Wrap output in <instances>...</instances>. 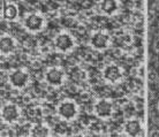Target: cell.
Segmentation results:
<instances>
[{"instance_id":"cell-10","label":"cell","mask_w":159,"mask_h":137,"mask_svg":"<svg viewBox=\"0 0 159 137\" xmlns=\"http://www.w3.org/2000/svg\"><path fill=\"white\" fill-rule=\"evenodd\" d=\"M121 70L117 66H108L105 69V77L110 81H117L121 77Z\"/></svg>"},{"instance_id":"cell-4","label":"cell","mask_w":159,"mask_h":137,"mask_svg":"<svg viewBox=\"0 0 159 137\" xmlns=\"http://www.w3.org/2000/svg\"><path fill=\"white\" fill-rule=\"evenodd\" d=\"M94 111L96 113V115L98 117H102V119H107L112 115L113 113V107L110 101L102 99V100L97 101L94 105Z\"/></svg>"},{"instance_id":"cell-1","label":"cell","mask_w":159,"mask_h":137,"mask_svg":"<svg viewBox=\"0 0 159 137\" xmlns=\"http://www.w3.org/2000/svg\"><path fill=\"white\" fill-rule=\"evenodd\" d=\"M57 112L59 114V117L64 120H72L77 114V105L73 100L66 99L58 105Z\"/></svg>"},{"instance_id":"cell-20","label":"cell","mask_w":159,"mask_h":137,"mask_svg":"<svg viewBox=\"0 0 159 137\" xmlns=\"http://www.w3.org/2000/svg\"><path fill=\"white\" fill-rule=\"evenodd\" d=\"M50 51H51V48H50L49 45H45V46H43V47H42V52H43V53H49Z\"/></svg>"},{"instance_id":"cell-8","label":"cell","mask_w":159,"mask_h":137,"mask_svg":"<svg viewBox=\"0 0 159 137\" xmlns=\"http://www.w3.org/2000/svg\"><path fill=\"white\" fill-rule=\"evenodd\" d=\"M90 43L97 50H104V48L108 46L110 42H108V37L105 36V35H103V33H95L94 36L91 37Z\"/></svg>"},{"instance_id":"cell-15","label":"cell","mask_w":159,"mask_h":137,"mask_svg":"<svg viewBox=\"0 0 159 137\" xmlns=\"http://www.w3.org/2000/svg\"><path fill=\"white\" fill-rule=\"evenodd\" d=\"M148 77L150 81H153V82H157L158 81V74L155 72V70H150L148 73Z\"/></svg>"},{"instance_id":"cell-23","label":"cell","mask_w":159,"mask_h":137,"mask_svg":"<svg viewBox=\"0 0 159 137\" xmlns=\"http://www.w3.org/2000/svg\"><path fill=\"white\" fill-rule=\"evenodd\" d=\"M82 99H89V95H86V93H82Z\"/></svg>"},{"instance_id":"cell-11","label":"cell","mask_w":159,"mask_h":137,"mask_svg":"<svg viewBox=\"0 0 159 137\" xmlns=\"http://www.w3.org/2000/svg\"><path fill=\"white\" fill-rule=\"evenodd\" d=\"M118 7V2L115 0H102L100 9L106 14H112Z\"/></svg>"},{"instance_id":"cell-12","label":"cell","mask_w":159,"mask_h":137,"mask_svg":"<svg viewBox=\"0 0 159 137\" xmlns=\"http://www.w3.org/2000/svg\"><path fill=\"white\" fill-rule=\"evenodd\" d=\"M17 14H19V9L17 6L15 4H7L6 8H5V16L8 19V20H14L16 19Z\"/></svg>"},{"instance_id":"cell-18","label":"cell","mask_w":159,"mask_h":137,"mask_svg":"<svg viewBox=\"0 0 159 137\" xmlns=\"http://www.w3.org/2000/svg\"><path fill=\"white\" fill-rule=\"evenodd\" d=\"M113 54H114L115 56H121L122 55V51H121L120 48H115L114 51H113Z\"/></svg>"},{"instance_id":"cell-13","label":"cell","mask_w":159,"mask_h":137,"mask_svg":"<svg viewBox=\"0 0 159 137\" xmlns=\"http://www.w3.org/2000/svg\"><path fill=\"white\" fill-rule=\"evenodd\" d=\"M141 129V125L137 120H130L126 123V130L130 135H136Z\"/></svg>"},{"instance_id":"cell-21","label":"cell","mask_w":159,"mask_h":137,"mask_svg":"<svg viewBox=\"0 0 159 137\" xmlns=\"http://www.w3.org/2000/svg\"><path fill=\"white\" fill-rule=\"evenodd\" d=\"M153 47H155L156 52H159V39H157L155 42V45H153Z\"/></svg>"},{"instance_id":"cell-14","label":"cell","mask_w":159,"mask_h":137,"mask_svg":"<svg viewBox=\"0 0 159 137\" xmlns=\"http://www.w3.org/2000/svg\"><path fill=\"white\" fill-rule=\"evenodd\" d=\"M75 76H76V78H78L80 81H86V78H88V74H86V70H78Z\"/></svg>"},{"instance_id":"cell-22","label":"cell","mask_w":159,"mask_h":137,"mask_svg":"<svg viewBox=\"0 0 159 137\" xmlns=\"http://www.w3.org/2000/svg\"><path fill=\"white\" fill-rule=\"evenodd\" d=\"M152 8H153V12H155L156 14H159V4H155Z\"/></svg>"},{"instance_id":"cell-6","label":"cell","mask_w":159,"mask_h":137,"mask_svg":"<svg viewBox=\"0 0 159 137\" xmlns=\"http://www.w3.org/2000/svg\"><path fill=\"white\" fill-rule=\"evenodd\" d=\"M24 25L30 31H39L44 27V19L38 14H31L25 19Z\"/></svg>"},{"instance_id":"cell-5","label":"cell","mask_w":159,"mask_h":137,"mask_svg":"<svg viewBox=\"0 0 159 137\" xmlns=\"http://www.w3.org/2000/svg\"><path fill=\"white\" fill-rule=\"evenodd\" d=\"M45 80L49 84L58 86L64 81V72L58 67H52L47 69V72L45 73Z\"/></svg>"},{"instance_id":"cell-7","label":"cell","mask_w":159,"mask_h":137,"mask_svg":"<svg viewBox=\"0 0 159 137\" xmlns=\"http://www.w3.org/2000/svg\"><path fill=\"white\" fill-rule=\"evenodd\" d=\"M1 115H2V119L6 121H16L20 117V111H19V107L14 104H8L2 107V111H1Z\"/></svg>"},{"instance_id":"cell-17","label":"cell","mask_w":159,"mask_h":137,"mask_svg":"<svg viewBox=\"0 0 159 137\" xmlns=\"http://www.w3.org/2000/svg\"><path fill=\"white\" fill-rule=\"evenodd\" d=\"M31 67H33V69H39L42 67L41 60H37V59L33 60V61H31Z\"/></svg>"},{"instance_id":"cell-2","label":"cell","mask_w":159,"mask_h":137,"mask_svg":"<svg viewBox=\"0 0 159 137\" xmlns=\"http://www.w3.org/2000/svg\"><path fill=\"white\" fill-rule=\"evenodd\" d=\"M54 46L57 48L58 51H60V52H68L70 51L72 48L74 47V39L73 37L70 36L69 33H67V32H61V33H59L55 38H54Z\"/></svg>"},{"instance_id":"cell-24","label":"cell","mask_w":159,"mask_h":137,"mask_svg":"<svg viewBox=\"0 0 159 137\" xmlns=\"http://www.w3.org/2000/svg\"><path fill=\"white\" fill-rule=\"evenodd\" d=\"M157 108H158V111H159V101H158V104H157Z\"/></svg>"},{"instance_id":"cell-19","label":"cell","mask_w":159,"mask_h":137,"mask_svg":"<svg viewBox=\"0 0 159 137\" xmlns=\"http://www.w3.org/2000/svg\"><path fill=\"white\" fill-rule=\"evenodd\" d=\"M150 136L159 137V130H158V129H153V130H152V131L150 133Z\"/></svg>"},{"instance_id":"cell-9","label":"cell","mask_w":159,"mask_h":137,"mask_svg":"<svg viewBox=\"0 0 159 137\" xmlns=\"http://www.w3.org/2000/svg\"><path fill=\"white\" fill-rule=\"evenodd\" d=\"M15 47V42L12 37L9 36H2L1 37V53L8 54L14 50Z\"/></svg>"},{"instance_id":"cell-3","label":"cell","mask_w":159,"mask_h":137,"mask_svg":"<svg viewBox=\"0 0 159 137\" xmlns=\"http://www.w3.org/2000/svg\"><path fill=\"white\" fill-rule=\"evenodd\" d=\"M29 81L28 73H25L22 69H16L9 74V82L16 89H23L27 85Z\"/></svg>"},{"instance_id":"cell-16","label":"cell","mask_w":159,"mask_h":137,"mask_svg":"<svg viewBox=\"0 0 159 137\" xmlns=\"http://www.w3.org/2000/svg\"><path fill=\"white\" fill-rule=\"evenodd\" d=\"M41 112H42V117H47L51 114V108L47 107V106H41Z\"/></svg>"}]
</instances>
